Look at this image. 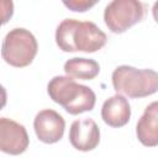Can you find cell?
<instances>
[{
  "instance_id": "6da1fadb",
  "label": "cell",
  "mask_w": 158,
  "mask_h": 158,
  "mask_svg": "<svg viewBox=\"0 0 158 158\" xmlns=\"http://www.w3.org/2000/svg\"><path fill=\"white\" fill-rule=\"evenodd\" d=\"M107 37L94 22L63 20L56 30V43L63 52L93 53L106 44Z\"/></svg>"
},
{
  "instance_id": "7a4b0ae2",
  "label": "cell",
  "mask_w": 158,
  "mask_h": 158,
  "mask_svg": "<svg viewBox=\"0 0 158 158\" xmlns=\"http://www.w3.org/2000/svg\"><path fill=\"white\" fill-rule=\"evenodd\" d=\"M49 98L64 107L70 115L91 111L95 106V93L86 85L77 83L72 77L57 75L47 85Z\"/></svg>"
},
{
  "instance_id": "3957f363",
  "label": "cell",
  "mask_w": 158,
  "mask_h": 158,
  "mask_svg": "<svg viewBox=\"0 0 158 158\" xmlns=\"http://www.w3.org/2000/svg\"><path fill=\"white\" fill-rule=\"evenodd\" d=\"M111 79L114 89L131 99L149 96L158 91V73L153 69L120 65L114 70Z\"/></svg>"
},
{
  "instance_id": "277c9868",
  "label": "cell",
  "mask_w": 158,
  "mask_h": 158,
  "mask_svg": "<svg viewBox=\"0 0 158 158\" xmlns=\"http://www.w3.org/2000/svg\"><path fill=\"white\" fill-rule=\"evenodd\" d=\"M37 49L36 37L28 30L17 27L6 33L1 46V56L7 64L23 68L32 63Z\"/></svg>"
},
{
  "instance_id": "5b68a950",
  "label": "cell",
  "mask_w": 158,
  "mask_h": 158,
  "mask_svg": "<svg viewBox=\"0 0 158 158\" xmlns=\"http://www.w3.org/2000/svg\"><path fill=\"white\" fill-rule=\"evenodd\" d=\"M146 15V6L139 0H112L104 11V21L114 33H123L141 22Z\"/></svg>"
},
{
  "instance_id": "8992f818",
  "label": "cell",
  "mask_w": 158,
  "mask_h": 158,
  "mask_svg": "<svg viewBox=\"0 0 158 158\" xmlns=\"http://www.w3.org/2000/svg\"><path fill=\"white\" fill-rule=\"evenodd\" d=\"M28 135L23 125L6 118H0V149L7 154H21L28 147Z\"/></svg>"
},
{
  "instance_id": "52a82bcc",
  "label": "cell",
  "mask_w": 158,
  "mask_h": 158,
  "mask_svg": "<svg viewBox=\"0 0 158 158\" xmlns=\"http://www.w3.org/2000/svg\"><path fill=\"white\" fill-rule=\"evenodd\" d=\"M33 128L41 142L52 144L63 137L65 121L57 111L46 109L36 115L33 120Z\"/></svg>"
},
{
  "instance_id": "ba28073f",
  "label": "cell",
  "mask_w": 158,
  "mask_h": 158,
  "mask_svg": "<svg viewBox=\"0 0 158 158\" xmlns=\"http://www.w3.org/2000/svg\"><path fill=\"white\" fill-rule=\"evenodd\" d=\"M70 144L81 152H89L98 147L100 142V130L91 118L75 120L69 130Z\"/></svg>"
},
{
  "instance_id": "9c48e42d",
  "label": "cell",
  "mask_w": 158,
  "mask_h": 158,
  "mask_svg": "<svg viewBox=\"0 0 158 158\" xmlns=\"http://www.w3.org/2000/svg\"><path fill=\"white\" fill-rule=\"evenodd\" d=\"M136 135L146 147L158 146V101L151 102L137 122Z\"/></svg>"
},
{
  "instance_id": "30bf717a",
  "label": "cell",
  "mask_w": 158,
  "mask_h": 158,
  "mask_svg": "<svg viewBox=\"0 0 158 158\" xmlns=\"http://www.w3.org/2000/svg\"><path fill=\"white\" fill-rule=\"evenodd\" d=\"M101 117L104 122L111 127L125 126L131 117V107L128 100L118 93L109 98L102 104Z\"/></svg>"
},
{
  "instance_id": "8fae6325",
  "label": "cell",
  "mask_w": 158,
  "mask_h": 158,
  "mask_svg": "<svg viewBox=\"0 0 158 158\" xmlns=\"http://www.w3.org/2000/svg\"><path fill=\"white\" fill-rule=\"evenodd\" d=\"M64 72L67 75H69L72 78L91 80L99 74L100 65L94 59L75 57V58L68 59L64 63Z\"/></svg>"
},
{
  "instance_id": "7c38bea8",
  "label": "cell",
  "mask_w": 158,
  "mask_h": 158,
  "mask_svg": "<svg viewBox=\"0 0 158 158\" xmlns=\"http://www.w3.org/2000/svg\"><path fill=\"white\" fill-rule=\"evenodd\" d=\"M64 6L74 12H85L100 0H62Z\"/></svg>"
},
{
  "instance_id": "4fadbf2b",
  "label": "cell",
  "mask_w": 158,
  "mask_h": 158,
  "mask_svg": "<svg viewBox=\"0 0 158 158\" xmlns=\"http://www.w3.org/2000/svg\"><path fill=\"white\" fill-rule=\"evenodd\" d=\"M2 23H6L7 20L12 16L14 12V5H12V0H2Z\"/></svg>"
},
{
  "instance_id": "5bb4252c",
  "label": "cell",
  "mask_w": 158,
  "mask_h": 158,
  "mask_svg": "<svg viewBox=\"0 0 158 158\" xmlns=\"http://www.w3.org/2000/svg\"><path fill=\"white\" fill-rule=\"evenodd\" d=\"M152 15H153V19L156 20V22L158 23V0L154 2L153 7H152Z\"/></svg>"
}]
</instances>
